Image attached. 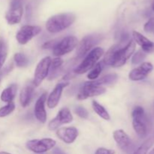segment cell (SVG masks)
<instances>
[{"instance_id":"cell-14","label":"cell","mask_w":154,"mask_h":154,"mask_svg":"<svg viewBox=\"0 0 154 154\" xmlns=\"http://www.w3.org/2000/svg\"><path fill=\"white\" fill-rule=\"evenodd\" d=\"M153 66L150 63L146 62L140 65L138 67L132 69L129 74V78L131 81H138L144 80L147 75L153 71Z\"/></svg>"},{"instance_id":"cell-25","label":"cell","mask_w":154,"mask_h":154,"mask_svg":"<svg viewBox=\"0 0 154 154\" xmlns=\"http://www.w3.org/2000/svg\"><path fill=\"white\" fill-rule=\"evenodd\" d=\"M154 144V137L147 138L137 150H135L132 154H147L150 147Z\"/></svg>"},{"instance_id":"cell-37","label":"cell","mask_w":154,"mask_h":154,"mask_svg":"<svg viewBox=\"0 0 154 154\" xmlns=\"http://www.w3.org/2000/svg\"><path fill=\"white\" fill-rule=\"evenodd\" d=\"M151 8H152V10H153V11H154V0H153V2H152Z\"/></svg>"},{"instance_id":"cell-30","label":"cell","mask_w":154,"mask_h":154,"mask_svg":"<svg viewBox=\"0 0 154 154\" xmlns=\"http://www.w3.org/2000/svg\"><path fill=\"white\" fill-rule=\"evenodd\" d=\"M75 112L76 113V114L78 116H79L81 118L83 119H87L89 117V112L87 111V110L86 108H84V107L81 106H78L75 108Z\"/></svg>"},{"instance_id":"cell-2","label":"cell","mask_w":154,"mask_h":154,"mask_svg":"<svg viewBox=\"0 0 154 154\" xmlns=\"http://www.w3.org/2000/svg\"><path fill=\"white\" fill-rule=\"evenodd\" d=\"M76 16L74 13L66 12L51 17L46 23V29L51 33H58L74 23Z\"/></svg>"},{"instance_id":"cell-7","label":"cell","mask_w":154,"mask_h":154,"mask_svg":"<svg viewBox=\"0 0 154 154\" xmlns=\"http://www.w3.org/2000/svg\"><path fill=\"white\" fill-rule=\"evenodd\" d=\"M55 140L51 138H42V139L30 140L26 143V147L30 151L35 153H42L51 150L55 147Z\"/></svg>"},{"instance_id":"cell-19","label":"cell","mask_w":154,"mask_h":154,"mask_svg":"<svg viewBox=\"0 0 154 154\" xmlns=\"http://www.w3.org/2000/svg\"><path fill=\"white\" fill-rule=\"evenodd\" d=\"M35 86L33 84H28L23 88L20 94V102L23 108H26L29 105L34 93Z\"/></svg>"},{"instance_id":"cell-16","label":"cell","mask_w":154,"mask_h":154,"mask_svg":"<svg viewBox=\"0 0 154 154\" xmlns=\"http://www.w3.org/2000/svg\"><path fill=\"white\" fill-rule=\"evenodd\" d=\"M69 83H60V84H57L53 91L51 92V94L49 95L48 98V101H47V104H48V107L51 109L56 108L57 105L59 104L61 98L62 93H63V90L68 87Z\"/></svg>"},{"instance_id":"cell-33","label":"cell","mask_w":154,"mask_h":154,"mask_svg":"<svg viewBox=\"0 0 154 154\" xmlns=\"http://www.w3.org/2000/svg\"><path fill=\"white\" fill-rule=\"evenodd\" d=\"M114 152L108 149L104 148V147H100L96 150L95 154H114Z\"/></svg>"},{"instance_id":"cell-13","label":"cell","mask_w":154,"mask_h":154,"mask_svg":"<svg viewBox=\"0 0 154 154\" xmlns=\"http://www.w3.org/2000/svg\"><path fill=\"white\" fill-rule=\"evenodd\" d=\"M113 137L117 146L126 153H131L135 150V145L129 135L123 130L117 129L113 132Z\"/></svg>"},{"instance_id":"cell-21","label":"cell","mask_w":154,"mask_h":154,"mask_svg":"<svg viewBox=\"0 0 154 154\" xmlns=\"http://www.w3.org/2000/svg\"><path fill=\"white\" fill-rule=\"evenodd\" d=\"M17 91V84H13L9 86L8 87L5 89L1 93V100L4 102H13L16 96Z\"/></svg>"},{"instance_id":"cell-27","label":"cell","mask_w":154,"mask_h":154,"mask_svg":"<svg viewBox=\"0 0 154 154\" xmlns=\"http://www.w3.org/2000/svg\"><path fill=\"white\" fill-rule=\"evenodd\" d=\"M8 56V46L5 41L3 38H0V69L4 65Z\"/></svg>"},{"instance_id":"cell-11","label":"cell","mask_w":154,"mask_h":154,"mask_svg":"<svg viewBox=\"0 0 154 154\" xmlns=\"http://www.w3.org/2000/svg\"><path fill=\"white\" fill-rule=\"evenodd\" d=\"M42 32L38 26L25 25L20 28L16 35V39L20 45H26Z\"/></svg>"},{"instance_id":"cell-29","label":"cell","mask_w":154,"mask_h":154,"mask_svg":"<svg viewBox=\"0 0 154 154\" xmlns=\"http://www.w3.org/2000/svg\"><path fill=\"white\" fill-rule=\"evenodd\" d=\"M146 58V53L142 50H139L133 55L132 58V63L133 65L140 64Z\"/></svg>"},{"instance_id":"cell-8","label":"cell","mask_w":154,"mask_h":154,"mask_svg":"<svg viewBox=\"0 0 154 154\" xmlns=\"http://www.w3.org/2000/svg\"><path fill=\"white\" fill-rule=\"evenodd\" d=\"M51 60H52L51 57H46L42 59L37 65L35 70L34 79L32 81V84L35 87H38L39 85H41L42 81L48 76Z\"/></svg>"},{"instance_id":"cell-12","label":"cell","mask_w":154,"mask_h":154,"mask_svg":"<svg viewBox=\"0 0 154 154\" xmlns=\"http://www.w3.org/2000/svg\"><path fill=\"white\" fill-rule=\"evenodd\" d=\"M73 121V116L68 108H63L54 119L48 123V129L51 131L57 130L62 125L68 124Z\"/></svg>"},{"instance_id":"cell-23","label":"cell","mask_w":154,"mask_h":154,"mask_svg":"<svg viewBox=\"0 0 154 154\" xmlns=\"http://www.w3.org/2000/svg\"><path fill=\"white\" fill-rule=\"evenodd\" d=\"M92 105H93V108L94 110V111L99 117H102V119H104L105 120H110L111 117H110L109 114L107 111V110L104 108V106H102L101 104H99L96 101H93Z\"/></svg>"},{"instance_id":"cell-26","label":"cell","mask_w":154,"mask_h":154,"mask_svg":"<svg viewBox=\"0 0 154 154\" xmlns=\"http://www.w3.org/2000/svg\"><path fill=\"white\" fill-rule=\"evenodd\" d=\"M14 60L16 66L19 68L26 67L29 63L28 57L24 54H21V53L15 54L14 56Z\"/></svg>"},{"instance_id":"cell-17","label":"cell","mask_w":154,"mask_h":154,"mask_svg":"<svg viewBox=\"0 0 154 154\" xmlns=\"http://www.w3.org/2000/svg\"><path fill=\"white\" fill-rule=\"evenodd\" d=\"M47 101V93H44L36 101L34 113L36 119L42 123L47 121V113L45 111V102Z\"/></svg>"},{"instance_id":"cell-4","label":"cell","mask_w":154,"mask_h":154,"mask_svg":"<svg viewBox=\"0 0 154 154\" xmlns=\"http://www.w3.org/2000/svg\"><path fill=\"white\" fill-rule=\"evenodd\" d=\"M132 116L134 130L140 138H145L147 135L148 126L144 109L141 106H136L132 111Z\"/></svg>"},{"instance_id":"cell-1","label":"cell","mask_w":154,"mask_h":154,"mask_svg":"<svg viewBox=\"0 0 154 154\" xmlns=\"http://www.w3.org/2000/svg\"><path fill=\"white\" fill-rule=\"evenodd\" d=\"M135 44L134 41L131 40L124 47H121L120 44L113 45L105 54L102 62L105 66L108 65L114 68L122 67L135 52Z\"/></svg>"},{"instance_id":"cell-40","label":"cell","mask_w":154,"mask_h":154,"mask_svg":"<svg viewBox=\"0 0 154 154\" xmlns=\"http://www.w3.org/2000/svg\"><path fill=\"white\" fill-rule=\"evenodd\" d=\"M21 1H23H23H24V0H21Z\"/></svg>"},{"instance_id":"cell-32","label":"cell","mask_w":154,"mask_h":154,"mask_svg":"<svg viewBox=\"0 0 154 154\" xmlns=\"http://www.w3.org/2000/svg\"><path fill=\"white\" fill-rule=\"evenodd\" d=\"M58 40H53V41H49V42H47L46 43L42 45V48L43 49H52L54 48V46L56 45V44L57 43Z\"/></svg>"},{"instance_id":"cell-38","label":"cell","mask_w":154,"mask_h":154,"mask_svg":"<svg viewBox=\"0 0 154 154\" xmlns=\"http://www.w3.org/2000/svg\"><path fill=\"white\" fill-rule=\"evenodd\" d=\"M0 154H11V153H8V152L2 151V152H0Z\"/></svg>"},{"instance_id":"cell-28","label":"cell","mask_w":154,"mask_h":154,"mask_svg":"<svg viewBox=\"0 0 154 154\" xmlns=\"http://www.w3.org/2000/svg\"><path fill=\"white\" fill-rule=\"evenodd\" d=\"M15 109V104L13 102H9L0 108V117H5L11 114Z\"/></svg>"},{"instance_id":"cell-3","label":"cell","mask_w":154,"mask_h":154,"mask_svg":"<svg viewBox=\"0 0 154 154\" xmlns=\"http://www.w3.org/2000/svg\"><path fill=\"white\" fill-rule=\"evenodd\" d=\"M104 54V50L102 48H94L86 55L82 62L74 70L76 75H82L91 70Z\"/></svg>"},{"instance_id":"cell-9","label":"cell","mask_w":154,"mask_h":154,"mask_svg":"<svg viewBox=\"0 0 154 154\" xmlns=\"http://www.w3.org/2000/svg\"><path fill=\"white\" fill-rule=\"evenodd\" d=\"M23 13V1L21 0H12L10 8L5 15V19L10 25H15L21 21Z\"/></svg>"},{"instance_id":"cell-31","label":"cell","mask_w":154,"mask_h":154,"mask_svg":"<svg viewBox=\"0 0 154 154\" xmlns=\"http://www.w3.org/2000/svg\"><path fill=\"white\" fill-rule=\"evenodd\" d=\"M144 29L146 32H154V17H151L144 26Z\"/></svg>"},{"instance_id":"cell-39","label":"cell","mask_w":154,"mask_h":154,"mask_svg":"<svg viewBox=\"0 0 154 154\" xmlns=\"http://www.w3.org/2000/svg\"><path fill=\"white\" fill-rule=\"evenodd\" d=\"M148 154H154V148L153 149V150H151V151H150V153H149Z\"/></svg>"},{"instance_id":"cell-20","label":"cell","mask_w":154,"mask_h":154,"mask_svg":"<svg viewBox=\"0 0 154 154\" xmlns=\"http://www.w3.org/2000/svg\"><path fill=\"white\" fill-rule=\"evenodd\" d=\"M63 64V60L60 57H57L51 60V66H50L48 79L53 80L57 78L62 71V66Z\"/></svg>"},{"instance_id":"cell-10","label":"cell","mask_w":154,"mask_h":154,"mask_svg":"<svg viewBox=\"0 0 154 154\" xmlns=\"http://www.w3.org/2000/svg\"><path fill=\"white\" fill-rule=\"evenodd\" d=\"M106 92L105 87L98 86L93 84L92 81L85 82L80 90L77 98L79 100H85L88 98L100 96Z\"/></svg>"},{"instance_id":"cell-5","label":"cell","mask_w":154,"mask_h":154,"mask_svg":"<svg viewBox=\"0 0 154 154\" xmlns=\"http://www.w3.org/2000/svg\"><path fill=\"white\" fill-rule=\"evenodd\" d=\"M103 36L100 34H90L84 36L80 42L76 51L77 59H81L85 57L94 47L102 42Z\"/></svg>"},{"instance_id":"cell-35","label":"cell","mask_w":154,"mask_h":154,"mask_svg":"<svg viewBox=\"0 0 154 154\" xmlns=\"http://www.w3.org/2000/svg\"><path fill=\"white\" fill-rule=\"evenodd\" d=\"M53 153L54 154H66L65 152H63L61 149L60 148H54L53 150Z\"/></svg>"},{"instance_id":"cell-34","label":"cell","mask_w":154,"mask_h":154,"mask_svg":"<svg viewBox=\"0 0 154 154\" xmlns=\"http://www.w3.org/2000/svg\"><path fill=\"white\" fill-rule=\"evenodd\" d=\"M75 75H76V74H75V72H69V73H68L67 75L64 77L63 80H69V79H71V78H73Z\"/></svg>"},{"instance_id":"cell-24","label":"cell","mask_w":154,"mask_h":154,"mask_svg":"<svg viewBox=\"0 0 154 154\" xmlns=\"http://www.w3.org/2000/svg\"><path fill=\"white\" fill-rule=\"evenodd\" d=\"M105 66V65L104 64V63L102 61L98 63L97 64H96V66L91 69L90 73L87 75V78H88V79L91 80V81H95V80L97 79V78L99 77V75H101V73H102Z\"/></svg>"},{"instance_id":"cell-36","label":"cell","mask_w":154,"mask_h":154,"mask_svg":"<svg viewBox=\"0 0 154 154\" xmlns=\"http://www.w3.org/2000/svg\"><path fill=\"white\" fill-rule=\"evenodd\" d=\"M5 71H6V69H5V70H3V71H0V81H1L3 75H5Z\"/></svg>"},{"instance_id":"cell-6","label":"cell","mask_w":154,"mask_h":154,"mask_svg":"<svg viewBox=\"0 0 154 154\" xmlns=\"http://www.w3.org/2000/svg\"><path fill=\"white\" fill-rule=\"evenodd\" d=\"M78 38L75 36L69 35L58 40L57 43L53 48V54L57 57L72 52L78 45Z\"/></svg>"},{"instance_id":"cell-18","label":"cell","mask_w":154,"mask_h":154,"mask_svg":"<svg viewBox=\"0 0 154 154\" xmlns=\"http://www.w3.org/2000/svg\"><path fill=\"white\" fill-rule=\"evenodd\" d=\"M132 37L134 42L140 45L141 47V50L146 54H151L154 52V43L142 34L137 31H134L132 32Z\"/></svg>"},{"instance_id":"cell-15","label":"cell","mask_w":154,"mask_h":154,"mask_svg":"<svg viewBox=\"0 0 154 154\" xmlns=\"http://www.w3.org/2000/svg\"><path fill=\"white\" fill-rule=\"evenodd\" d=\"M78 130L75 127H62L57 129V137L66 144H72L78 136Z\"/></svg>"},{"instance_id":"cell-22","label":"cell","mask_w":154,"mask_h":154,"mask_svg":"<svg viewBox=\"0 0 154 154\" xmlns=\"http://www.w3.org/2000/svg\"><path fill=\"white\" fill-rule=\"evenodd\" d=\"M119 77L116 73H110L105 76L102 77L99 79H96L95 81H92V82L94 84L98 86L103 85H111V84H115L118 80Z\"/></svg>"}]
</instances>
